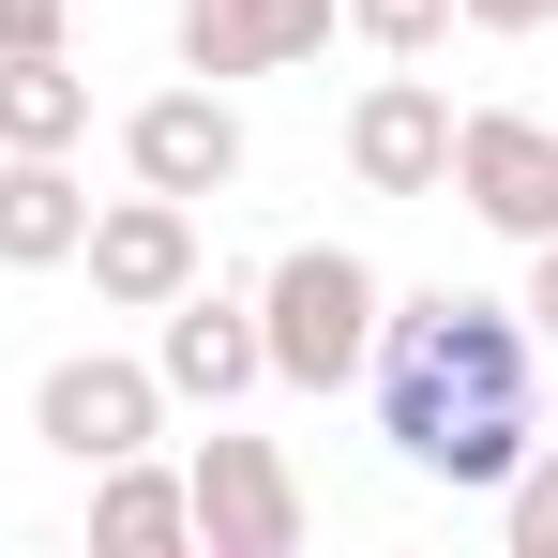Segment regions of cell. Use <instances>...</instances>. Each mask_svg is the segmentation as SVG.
<instances>
[{
  "mask_svg": "<svg viewBox=\"0 0 558 558\" xmlns=\"http://www.w3.org/2000/svg\"><path fill=\"white\" fill-rule=\"evenodd\" d=\"M377 438L423 468V483H453V498H498L513 453L544 438V332L513 317V302H468V287H408L392 317H377Z\"/></svg>",
  "mask_w": 558,
  "mask_h": 558,
  "instance_id": "1",
  "label": "cell"
},
{
  "mask_svg": "<svg viewBox=\"0 0 558 558\" xmlns=\"http://www.w3.org/2000/svg\"><path fill=\"white\" fill-rule=\"evenodd\" d=\"M377 317H392V287H377V257H348V242H287L272 272H257V348H272L287 392H363Z\"/></svg>",
  "mask_w": 558,
  "mask_h": 558,
  "instance_id": "2",
  "label": "cell"
},
{
  "mask_svg": "<svg viewBox=\"0 0 558 558\" xmlns=\"http://www.w3.org/2000/svg\"><path fill=\"white\" fill-rule=\"evenodd\" d=\"M31 438L61 468H106V453H151L167 438V377L121 363V348H61V363L31 377Z\"/></svg>",
  "mask_w": 558,
  "mask_h": 558,
  "instance_id": "3",
  "label": "cell"
},
{
  "mask_svg": "<svg viewBox=\"0 0 558 558\" xmlns=\"http://www.w3.org/2000/svg\"><path fill=\"white\" fill-rule=\"evenodd\" d=\"M182 498H196V544L211 558H302V468L272 453V438H196V468H182Z\"/></svg>",
  "mask_w": 558,
  "mask_h": 558,
  "instance_id": "4",
  "label": "cell"
},
{
  "mask_svg": "<svg viewBox=\"0 0 558 558\" xmlns=\"http://www.w3.org/2000/svg\"><path fill=\"white\" fill-rule=\"evenodd\" d=\"M498 242H558V121H529V106H468L453 121V182Z\"/></svg>",
  "mask_w": 558,
  "mask_h": 558,
  "instance_id": "5",
  "label": "cell"
},
{
  "mask_svg": "<svg viewBox=\"0 0 558 558\" xmlns=\"http://www.w3.org/2000/svg\"><path fill=\"white\" fill-rule=\"evenodd\" d=\"M76 272H92V302H121V317H167L196 287V196H92V242H76Z\"/></svg>",
  "mask_w": 558,
  "mask_h": 558,
  "instance_id": "6",
  "label": "cell"
},
{
  "mask_svg": "<svg viewBox=\"0 0 558 558\" xmlns=\"http://www.w3.org/2000/svg\"><path fill=\"white\" fill-rule=\"evenodd\" d=\"M151 377H167V408H242L272 348H257V287H182L167 302V332H151Z\"/></svg>",
  "mask_w": 558,
  "mask_h": 558,
  "instance_id": "7",
  "label": "cell"
},
{
  "mask_svg": "<svg viewBox=\"0 0 558 558\" xmlns=\"http://www.w3.org/2000/svg\"><path fill=\"white\" fill-rule=\"evenodd\" d=\"M348 182L363 196H438L453 182V92H438V76H363V106H348Z\"/></svg>",
  "mask_w": 558,
  "mask_h": 558,
  "instance_id": "8",
  "label": "cell"
},
{
  "mask_svg": "<svg viewBox=\"0 0 558 558\" xmlns=\"http://www.w3.org/2000/svg\"><path fill=\"white\" fill-rule=\"evenodd\" d=\"M121 167H136L151 196H227V182H242V106L211 92V76L151 92L136 121H121Z\"/></svg>",
  "mask_w": 558,
  "mask_h": 558,
  "instance_id": "9",
  "label": "cell"
},
{
  "mask_svg": "<svg viewBox=\"0 0 558 558\" xmlns=\"http://www.w3.org/2000/svg\"><path fill=\"white\" fill-rule=\"evenodd\" d=\"M332 46V0H182V76H287Z\"/></svg>",
  "mask_w": 558,
  "mask_h": 558,
  "instance_id": "10",
  "label": "cell"
},
{
  "mask_svg": "<svg viewBox=\"0 0 558 558\" xmlns=\"http://www.w3.org/2000/svg\"><path fill=\"white\" fill-rule=\"evenodd\" d=\"M76 242H92L76 151H0V272H76Z\"/></svg>",
  "mask_w": 558,
  "mask_h": 558,
  "instance_id": "11",
  "label": "cell"
},
{
  "mask_svg": "<svg viewBox=\"0 0 558 558\" xmlns=\"http://www.w3.org/2000/svg\"><path fill=\"white\" fill-rule=\"evenodd\" d=\"M92 544H106V558H167V544H196V498H182V468H151V453H106V468H92Z\"/></svg>",
  "mask_w": 558,
  "mask_h": 558,
  "instance_id": "12",
  "label": "cell"
},
{
  "mask_svg": "<svg viewBox=\"0 0 558 558\" xmlns=\"http://www.w3.org/2000/svg\"><path fill=\"white\" fill-rule=\"evenodd\" d=\"M76 136H92V76H76V46L0 61V151H76Z\"/></svg>",
  "mask_w": 558,
  "mask_h": 558,
  "instance_id": "13",
  "label": "cell"
},
{
  "mask_svg": "<svg viewBox=\"0 0 558 558\" xmlns=\"http://www.w3.org/2000/svg\"><path fill=\"white\" fill-rule=\"evenodd\" d=\"M498 529H513V558H558V438H529V453H513V483H498Z\"/></svg>",
  "mask_w": 558,
  "mask_h": 558,
  "instance_id": "14",
  "label": "cell"
},
{
  "mask_svg": "<svg viewBox=\"0 0 558 558\" xmlns=\"http://www.w3.org/2000/svg\"><path fill=\"white\" fill-rule=\"evenodd\" d=\"M332 15H348V31H363L377 61H423V46H438V31H453V0H332Z\"/></svg>",
  "mask_w": 558,
  "mask_h": 558,
  "instance_id": "15",
  "label": "cell"
},
{
  "mask_svg": "<svg viewBox=\"0 0 558 558\" xmlns=\"http://www.w3.org/2000/svg\"><path fill=\"white\" fill-rule=\"evenodd\" d=\"M31 46H76V0H0V61H31Z\"/></svg>",
  "mask_w": 558,
  "mask_h": 558,
  "instance_id": "16",
  "label": "cell"
},
{
  "mask_svg": "<svg viewBox=\"0 0 558 558\" xmlns=\"http://www.w3.org/2000/svg\"><path fill=\"white\" fill-rule=\"evenodd\" d=\"M468 31H513V46H529V31H558V0H453Z\"/></svg>",
  "mask_w": 558,
  "mask_h": 558,
  "instance_id": "17",
  "label": "cell"
},
{
  "mask_svg": "<svg viewBox=\"0 0 558 558\" xmlns=\"http://www.w3.org/2000/svg\"><path fill=\"white\" fill-rule=\"evenodd\" d=\"M513 317H529V332L558 348V242H529V302H513Z\"/></svg>",
  "mask_w": 558,
  "mask_h": 558,
  "instance_id": "18",
  "label": "cell"
}]
</instances>
